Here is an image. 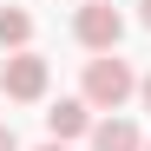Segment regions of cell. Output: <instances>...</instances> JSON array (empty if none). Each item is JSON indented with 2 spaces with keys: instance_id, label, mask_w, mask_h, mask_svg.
Wrapping results in <instances>:
<instances>
[{
  "instance_id": "cell-1",
  "label": "cell",
  "mask_w": 151,
  "mask_h": 151,
  "mask_svg": "<svg viewBox=\"0 0 151 151\" xmlns=\"http://www.w3.org/2000/svg\"><path fill=\"white\" fill-rule=\"evenodd\" d=\"M138 79L145 72H132V59H118V53H99V59H86V79H79V99L92 112H125V99H138Z\"/></svg>"
},
{
  "instance_id": "cell-2",
  "label": "cell",
  "mask_w": 151,
  "mask_h": 151,
  "mask_svg": "<svg viewBox=\"0 0 151 151\" xmlns=\"http://www.w3.org/2000/svg\"><path fill=\"white\" fill-rule=\"evenodd\" d=\"M46 86H53V66H46L40 53H7V66H0V99H13V105H40Z\"/></svg>"
},
{
  "instance_id": "cell-3",
  "label": "cell",
  "mask_w": 151,
  "mask_h": 151,
  "mask_svg": "<svg viewBox=\"0 0 151 151\" xmlns=\"http://www.w3.org/2000/svg\"><path fill=\"white\" fill-rule=\"evenodd\" d=\"M72 33H79V46L99 59V53H118V40H125V13L105 7V0H86L79 13H72Z\"/></svg>"
},
{
  "instance_id": "cell-4",
  "label": "cell",
  "mask_w": 151,
  "mask_h": 151,
  "mask_svg": "<svg viewBox=\"0 0 151 151\" xmlns=\"http://www.w3.org/2000/svg\"><path fill=\"white\" fill-rule=\"evenodd\" d=\"M92 105H86V99H59V105L53 112H46V138H53V145H72V138H92Z\"/></svg>"
},
{
  "instance_id": "cell-5",
  "label": "cell",
  "mask_w": 151,
  "mask_h": 151,
  "mask_svg": "<svg viewBox=\"0 0 151 151\" xmlns=\"http://www.w3.org/2000/svg\"><path fill=\"white\" fill-rule=\"evenodd\" d=\"M92 151H145V132H138L125 112H112V118L92 125Z\"/></svg>"
},
{
  "instance_id": "cell-6",
  "label": "cell",
  "mask_w": 151,
  "mask_h": 151,
  "mask_svg": "<svg viewBox=\"0 0 151 151\" xmlns=\"http://www.w3.org/2000/svg\"><path fill=\"white\" fill-rule=\"evenodd\" d=\"M0 46L7 53H33V13L27 7H0Z\"/></svg>"
},
{
  "instance_id": "cell-7",
  "label": "cell",
  "mask_w": 151,
  "mask_h": 151,
  "mask_svg": "<svg viewBox=\"0 0 151 151\" xmlns=\"http://www.w3.org/2000/svg\"><path fill=\"white\" fill-rule=\"evenodd\" d=\"M0 151H20V132H13V125H0Z\"/></svg>"
},
{
  "instance_id": "cell-8",
  "label": "cell",
  "mask_w": 151,
  "mask_h": 151,
  "mask_svg": "<svg viewBox=\"0 0 151 151\" xmlns=\"http://www.w3.org/2000/svg\"><path fill=\"white\" fill-rule=\"evenodd\" d=\"M138 105L151 112V72H145V79H138Z\"/></svg>"
},
{
  "instance_id": "cell-9",
  "label": "cell",
  "mask_w": 151,
  "mask_h": 151,
  "mask_svg": "<svg viewBox=\"0 0 151 151\" xmlns=\"http://www.w3.org/2000/svg\"><path fill=\"white\" fill-rule=\"evenodd\" d=\"M138 27H151V0H138Z\"/></svg>"
},
{
  "instance_id": "cell-10",
  "label": "cell",
  "mask_w": 151,
  "mask_h": 151,
  "mask_svg": "<svg viewBox=\"0 0 151 151\" xmlns=\"http://www.w3.org/2000/svg\"><path fill=\"white\" fill-rule=\"evenodd\" d=\"M33 151H72V145H53V138H46V145H33Z\"/></svg>"
},
{
  "instance_id": "cell-11",
  "label": "cell",
  "mask_w": 151,
  "mask_h": 151,
  "mask_svg": "<svg viewBox=\"0 0 151 151\" xmlns=\"http://www.w3.org/2000/svg\"><path fill=\"white\" fill-rule=\"evenodd\" d=\"M145 151H151V138H145Z\"/></svg>"
},
{
  "instance_id": "cell-12",
  "label": "cell",
  "mask_w": 151,
  "mask_h": 151,
  "mask_svg": "<svg viewBox=\"0 0 151 151\" xmlns=\"http://www.w3.org/2000/svg\"><path fill=\"white\" fill-rule=\"evenodd\" d=\"M79 7H86V0H79Z\"/></svg>"
}]
</instances>
